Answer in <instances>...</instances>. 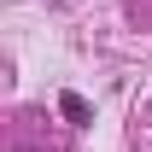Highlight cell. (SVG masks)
Instances as JSON below:
<instances>
[{
    "label": "cell",
    "instance_id": "cell-1",
    "mask_svg": "<svg viewBox=\"0 0 152 152\" xmlns=\"http://www.w3.org/2000/svg\"><path fill=\"white\" fill-rule=\"evenodd\" d=\"M58 111L70 117V123H88V99H82V94H64V99H58Z\"/></svg>",
    "mask_w": 152,
    "mask_h": 152
},
{
    "label": "cell",
    "instance_id": "cell-2",
    "mask_svg": "<svg viewBox=\"0 0 152 152\" xmlns=\"http://www.w3.org/2000/svg\"><path fill=\"white\" fill-rule=\"evenodd\" d=\"M18 152H35V146H18Z\"/></svg>",
    "mask_w": 152,
    "mask_h": 152
}]
</instances>
